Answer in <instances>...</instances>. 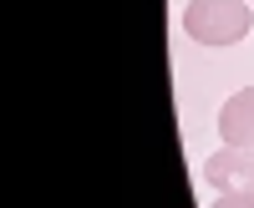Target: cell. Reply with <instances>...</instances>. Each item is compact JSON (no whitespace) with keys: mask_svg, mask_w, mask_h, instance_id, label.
I'll list each match as a JSON object with an SVG mask.
<instances>
[{"mask_svg":"<svg viewBox=\"0 0 254 208\" xmlns=\"http://www.w3.org/2000/svg\"><path fill=\"white\" fill-rule=\"evenodd\" d=\"M254 26V0H188L183 31L198 46H234Z\"/></svg>","mask_w":254,"mask_h":208,"instance_id":"1","label":"cell"},{"mask_svg":"<svg viewBox=\"0 0 254 208\" xmlns=\"http://www.w3.org/2000/svg\"><path fill=\"white\" fill-rule=\"evenodd\" d=\"M203 183L214 193L254 188V148H219L214 157H203Z\"/></svg>","mask_w":254,"mask_h":208,"instance_id":"2","label":"cell"},{"mask_svg":"<svg viewBox=\"0 0 254 208\" xmlns=\"http://www.w3.org/2000/svg\"><path fill=\"white\" fill-rule=\"evenodd\" d=\"M214 208H254V188H244V193H219Z\"/></svg>","mask_w":254,"mask_h":208,"instance_id":"4","label":"cell"},{"mask_svg":"<svg viewBox=\"0 0 254 208\" xmlns=\"http://www.w3.org/2000/svg\"><path fill=\"white\" fill-rule=\"evenodd\" d=\"M219 137L224 148H254V87L234 92L219 107Z\"/></svg>","mask_w":254,"mask_h":208,"instance_id":"3","label":"cell"}]
</instances>
